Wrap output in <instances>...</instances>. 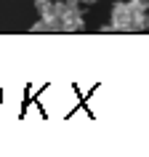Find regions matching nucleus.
Segmentation results:
<instances>
[{
  "label": "nucleus",
  "instance_id": "obj_1",
  "mask_svg": "<svg viewBox=\"0 0 149 157\" xmlns=\"http://www.w3.org/2000/svg\"><path fill=\"white\" fill-rule=\"evenodd\" d=\"M112 32H133V16L128 3H115L112 6Z\"/></svg>",
  "mask_w": 149,
  "mask_h": 157
},
{
  "label": "nucleus",
  "instance_id": "obj_2",
  "mask_svg": "<svg viewBox=\"0 0 149 157\" xmlns=\"http://www.w3.org/2000/svg\"><path fill=\"white\" fill-rule=\"evenodd\" d=\"M133 16V32H147L149 29V6L139 3V0H128Z\"/></svg>",
  "mask_w": 149,
  "mask_h": 157
},
{
  "label": "nucleus",
  "instance_id": "obj_3",
  "mask_svg": "<svg viewBox=\"0 0 149 157\" xmlns=\"http://www.w3.org/2000/svg\"><path fill=\"white\" fill-rule=\"evenodd\" d=\"M32 3H35V8H37V11H45L48 6H53V0H32Z\"/></svg>",
  "mask_w": 149,
  "mask_h": 157
},
{
  "label": "nucleus",
  "instance_id": "obj_4",
  "mask_svg": "<svg viewBox=\"0 0 149 157\" xmlns=\"http://www.w3.org/2000/svg\"><path fill=\"white\" fill-rule=\"evenodd\" d=\"M80 3H85V6H91V3H99V0H80Z\"/></svg>",
  "mask_w": 149,
  "mask_h": 157
},
{
  "label": "nucleus",
  "instance_id": "obj_5",
  "mask_svg": "<svg viewBox=\"0 0 149 157\" xmlns=\"http://www.w3.org/2000/svg\"><path fill=\"white\" fill-rule=\"evenodd\" d=\"M139 3H144V6H149V0H139Z\"/></svg>",
  "mask_w": 149,
  "mask_h": 157
}]
</instances>
